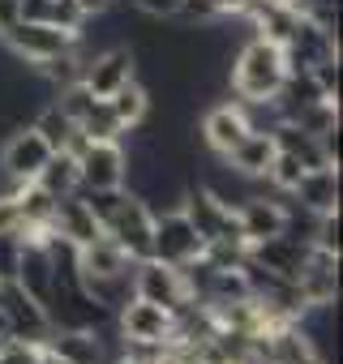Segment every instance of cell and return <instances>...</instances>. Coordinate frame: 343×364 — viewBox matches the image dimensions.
Listing matches in <instances>:
<instances>
[{"label": "cell", "mask_w": 343, "mask_h": 364, "mask_svg": "<svg viewBox=\"0 0 343 364\" xmlns=\"http://www.w3.org/2000/svg\"><path fill=\"white\" fill-rule=\"evenodd\" d=\"M52 103H56V107H60L65 116H73V120H82V116H86V112H90V107L99 103V99L90 95V86H86V82H73V86H65V90H56V99H52Z\"/></svg>", "instance_id": "obj_28"}, {"label": "cell", "mask_w": 343, "mask_h": 364, "mask_svg": "<svg viewBox=\"0 0 343 364\" xmlns=\"http://www.w3.org/2000/svg\"><path fill=\"white\" fill-rule=\"evenodd\" d=\"M0 43H5L18 60H26L31 69H39L43 60L69 52L73 48V35L60 31V26H48V22H14L5 35H0Z\"/></svg>", "instance_id": "obj_4"}, {"label": "cell", "mask_w": 343, "mask_h": 364, "mask_svg": "<svg viewBox=\"0 0 343 364\" xmlns=\"http://www.w3.org/2000/svg\"><path fill=\"white\" fill-rule=\"evenodd\" d=\"M283 77H287L283 48L262 39V35H249L236 48L232 65H228V86H232L236 103H266V99H275Z\"/></svg>", "instance_id": "obj_1"}, {"label": "cell", "mask_w": 343, "mask_h": 364, "mask_svg": "<svg viewBox=\"0 0 343 364\" xmlns=\"http://www.w3.org/2000/svg\"><path fill=\"white\" fill-rule=\"evenodd\" d=\"M78 133L86 137V141H125V124L112 116V107H107V99H99L82 120H78Z\"/></svg>", "instance_id": "obj_25"}, {"label": "cell", "mask_w": 343, "mask_h": 364, "mask_svg": "<svg viewBox=\"0 0 343 364\" xmlns=\"http://www.w3.org/2000/svg\"><path fill=\"white\" fill-rule=\"evenodd\" d=\"M18 253H22V236L18 232H0V283H14Z\"/></svg>", "instance_id": "obj_29"}, {"label": "cell", "mask_w": 343, "mask_h": 364, "mask_svg": "<svg viewBox=\"0 0 343 364\" xmlns=\"http://www.w3.org/2000/svg\"><path fill=\"white\" fill-rule=\"evenodd\" d=\"M249 133V116H245V107L236 103V99H228V103H215V107H206V116H202V146L211 150V154H228L241 137Z\"/></svg>", "instance_id": "obj_16"}, {"label": "cell", "mask_w": 343, "mask_h": 364, "mask_svg": "<svg viewBox=\"0 0 343 364\" xmlns=\"http://www.w3.org/2000/svg\"><path fill=\"white\" fill-rule=\"evenodd\" d=\"M78 159V189H120L125 185V141H82L73 150Z\"/></svg>", "instance_id": "obj_3"}, {"label": "cell", "mask_w": 343, "mask_h": 364, "mask_svg": "<svg viewBox=\"0 0 343 364\" xmlns=\"http://www.w3.org/2000/svg\"><path fill=\"white\" fill-rule=\"evenodd\" d=\"M43 22H48V26H60V31H69V35H78L82 22H86V9L78 5V0H48Z\"/></svg>", "instance_id": "obj_27"}, {"label": "cell", "mask_w": 343, "mask_h": 364, "mask_svg": "<svg viewBox=\"0 0 343 364\" xmlns=\"http://www.w3.org/2000/svg\"><path fill=\"white\" fill-rule=\"evenodd\" d=\"M283 228H287V206L275 202V198H266V193H253V198H245L236 206V232H241L245 249L258 245V240L283 236Z\"/></svg>", "instance_id": "obj_12"}, {"label": "cell", "mask_w": 343, "mask_h": 364, "mask_svg": "<svg viewBox=\"0 0 343 364\" xmlns=\"http://www.w3.org/2000/svg\"><path fill=\"white\" fill-rule=\"evenodd\" d=\"M35 185L43 193H52V198H69L78 189V159L69 150H52V159L43 163V171H39Z\"/></svg>", "instance_id": "obj_24"}, {"label": "cell", "mask_w": 343, "mask_h": 364, "mask_svg": "<svg viewBox=\"0 0 343 364\" xmlns=\"http://www.w3.org/2000/svg\"><path fill=\"white\" fill-rule=\"evenodd\" d=\"M296 287H300L305 304H339V257L309 245V257L296 274Z\"/></svg>", "instance_id": "obj_15"}, {"label": "cell", "mask_w": 343, "mask_h": 364, "mask_svg": "<svg viewBox=\"0 0 343 364\" xmlns=\"http://www.w3.org/2000/svg\"><path fill=\"white\" fill-rule=\"evenodd\" d=\"M14 283L35 300V304H48L52 291H56V270H52V253H48V240H22V253H18V274Z\"/></svg>", "instance_id": "obj_13"}, {"label": "cell", "mask_w": 343, "mask_h": 364, "mask_svg": "<svg viewBox=\"0 0 343 364\" xmlns=\"http://www.w3.org/2000/svg\"><path fill=\"white\" fill-rule=\"evenodd\" d=\"M129 270H133L129 253L116 240H107V236H99V240H90V245L78 249V274H82V283L86 279H116V274H129Z\"/></svg>", "instance_id": "obj_20"}, {"label": "cell", "mask_w": 343, "mask_h": 364, "mask_svg": "<svg viewBox=\"0 0 343 364\" xmlns=\"http://www.w3.org/2000/svg\"><path fill=\"white\" fill-rule=\"evenodd\" d=\"M292 124H300L305 133H313V137H322V133H330V129H339V103H334V99H317V103H309V107H300V112L292 116Z\"/></svg>", "instance_id": "obj_26"}, {"label": "cell", "mask_w": 343, "mask_h": 364, "mask_svg": "<svg viewBox=\"0 0 343 364\" xmlns=\"http://www.w3.org/2000/svg\"><path fill=\"white\" fill-rule=\"evenodd\" d=\"M206 240L198 236V228L185 219V210H159L154 215V228H150V257L154 262H167V266H185L194 257H202Z\"/></svg>", "instance_id": "obj_2"}, {"label": "cell", "mask_w": 343, "mask_h": 364, "mask_svg": "<svg viewBox=\"0 0 343 364\" xmlns=\"http://www.w3.org/2000/svg\"><path fill=\"white\" fill-rule=\"evenodd\" d=\"M52 236H60V240L82 249V245L103 236V223L90 215V206L78 193H69V198H56V206H52Z\"/></svg>", "instance_id": "obj_17"}, {"label": "cell", "mask_w": 343, "mask_h": 364, "mask_svg": "<svg viewBox=\"0 0 343 364\" xmlns=\"http://www.w3.org/2000/svg\"><path fill=\"white\" fill-rule=\"evenodd\" d=\"M31 129H35V133H39L52 150H69V154L86 141V137L78 133V120H73V116H65L56 103H43V107L31 116Z\"/></svg>", "instance_id": "obj_22"}, {"label": "cell", "mask_w": 343, "mask_h": 364, "mask_svg": "<svg viewBox=\"0 0 343 364\" xmlns=\"http://www.w3.org/2000/svg\"><path fill=\"white\" fill-rule=\"evenodd\" d=\"M0 313H5V321H9V334H14V338L43 343V338L52 334L43 304H35V300H31V296H26L18 283H0Z\"/></svg>", "instance_id": "obj_11"}, {"label": "cell", "mask_w": 343, "mask_h": 364, "mask_svg": "<svg viewBox=\"0 0 343 364\" xmlns=\"http://www.w3.org/2000/svg\"><path fill=\"white\" fill-rule=\"evenodd\" d=\"M334 56H339V35L313 26L309 18H300L296 31H292L287 43H283V60H287V69H313V65L334 60Z\"/></svg>", "instance_id": "obj_14"}, {"label": "cell", "mask_w": 343, "mask_h": 364, "mask_svg": "<svg viewBox=\"0 0 343 364\" xmlns=\"http://www.w3.org/2000/svg\"><path fill=\"white\" fill-rule=\"evenodd\" d=\"M172 330H176V317H172L163 304H150V300H137V296L116 313V334H120V343L163 347V343H172Z\"/></svg>", "instance_id": "obj_6"}, {"label": "cell", "mask_w": 343, "mask_h": 364, "mask_svg": "<svg viewBox=\"0 0 343 364\" xmlns=\"http://www.w3.org/2000/svg\"><path fill=\"white\" fill-rule=\"evenodd\" d=\"M133 73H137V56H133V48H125V43L103 48V52H95V56L82 65V82L90 86L95 99H107L112 90H120L125 82H133Z\"/></svg>", "instance_id": "obj_10"}, {"label": "cell", "mask_w": 343, "mask_h": 364, "mask_svg": "<svg viewBox=\"0 0 343 364\" xmlns=\"http://www.w3.org/2000/svg\"><path fill=\"white\" fill-rule=\"evenodd\" d=\"M78 5H82V9H86V18H90V14H103V9H112L116 0H78Z\"/></svg>", "instance_id": "obj_32"}, {"label": "cell", "mask_w": 343, "mask_h": 364, "mask_svg": "<svg viewBox=\"0 0 343 364\" xmlns=\"http://www.w3.org/2000/svg\"><path fill=\"white\" fill-rule=\"evenodd\" d=\"M287 198H292V206H300L309 215L339 210V167H309Z\"/></svg>", "instance_id": "obj_18"}, {"label": "cell", "mask_w": 343, "mask_h": 364, "mask_svg": "<svg viewBox=\"0 0 343 364\" xmlns=\"http://www.w3.org/2000/svg\"><path fill=\"white\" fill-rule=\"evenodd\" d=\"M129 9L150 18V22H172L176 9H181V0H129Z\"/></svg>", "instance_id": "obj_31"}, {"label": "cell", "mask_w": 343, "mask_h": 364, "mask_svg": "<svg viewBox=\"0 0 343 364\" xmlns=\"http://www.w3.org/2000/svg\"><path fill=\"white\" fill-rule=\"evenodd\" d=\"M150 103H154V99H150V90H146L137 77H133V82H125L120 90H112V95H107V107H112V116H116L125 129H137V124L150 116Z\"/></svg>", "instance_id": "obj_23"}, {"label": "cell", "mask_w": 343, "mask_h": 364, "mask_svg": "<svg viewBox=\"0 0 343 364\" xmlns=\"http://www.w3.org/2000/svg\"><path fill=\"white\" fill-rule=\"evenodd\" d=\"M48 159H52V146H48L31 124H18V129L5 137V146H0V171H5L18 189H22V185H35Z\"/></svg>", "instance_id": "obj_5"}, {"label": "cell", "mask_w": 343, "mask_h": 364, "mask_svg": "<svg viewBox=\"0 0 343 364\" xmlns=\"http://www.w3.org/2000/svg\"><path fill=\"white\" fill-rule=\"evenodd\" d=\"M39 364H65V360H56V355H52L48 347H39Z\"/></svg>", "instance_id": "obj_33"}, {"label": "cell", "mask_w": 343, "mask_h": 364, "mask_svg": "<svg viewBox=\"0 0 343 364\" xmlns=\"http://www.w3.org/2000/svg\"><path fill=\"white\" fill-rule=\"evenodd\" d=\"M39 347L43 343L9 338V343H0V364H39Z\"/></svg>", "instance_id": "obj_30"}, {"label": "cell", "mask_w": 343, "mask_h": 364, "mask_svg": "<svg viewBox=\"0 0 343 364\" xmlns=\"http://www.w3.org/2000/svg\"><path fill=\"white\" fill-rule=\"evenodd\" d=\"M150 228H154V210L137 193H129L120 202V210L103 223V236L116 240L129 253V262H142V257H150Z\"/></svg>", "instance_id": "obj_7"}, {"label": "cell", "mask_w": 343, "mask_h": 364, "mask_svg": "<svg viewBox=\"0 0 343 364\" xmlns=\"http://www.w3.org/2000/svg\"><path fill=\"white\" fill-rule=\"evenodd\" d=\"M181 210L185 219L198 228V236L211 245V240H241L236 232V210H228L219 198H211L202 185H185V198H181ZM245 245V240H241Z\"/></svg>", "instance_id": "obj_8"}, {"label": "cell", "mask_w": 343, "mask_h": 364, "mask_svg": "<svg viewBox=\"0 0 343 364\" xmlns=\"http://www.w3.org/2000/svg\"><path fill=\"white\" fill-rule=\"evenodd\" d=\"M133 296L137 300H150V304H163L167 313H176L189 300L181 270L167 266V262H154V257L133 262Z\"/></svg>", "instance_id": "obj_9"}, {"label": "cell", "mask_w": 343, "mask_h": 364, "mask_svg": "<svg viewBox=\"0 0 343 364\" xmlns=\"http://www.w3.org/2000/svg\"><path fill=\"white\" fill-rule=\"evenodd\" d=\"M249 257H253L262 270H270V274L296 279V274H300V266H305V257H309V245L283 232V236H270V240L249 245Z\"/></svg>", "instance_id": "obj_19"}, {"label": "cell", "mask_w": 343, "mask_h": 364, "mask_svg": "<svg viewBox=\"0 0 343 364\" xmlns=\"http://www.w3.org/2000/svg\"><path fill=\"white\" fill-rule=\"evenodd\" d=\"M241 176H249V180H262L266 176V167H270V159H275V137L266 133V129H249L228 154H223Z\"/></svg>", "instance_id": "obj_21"}]
</instances>
